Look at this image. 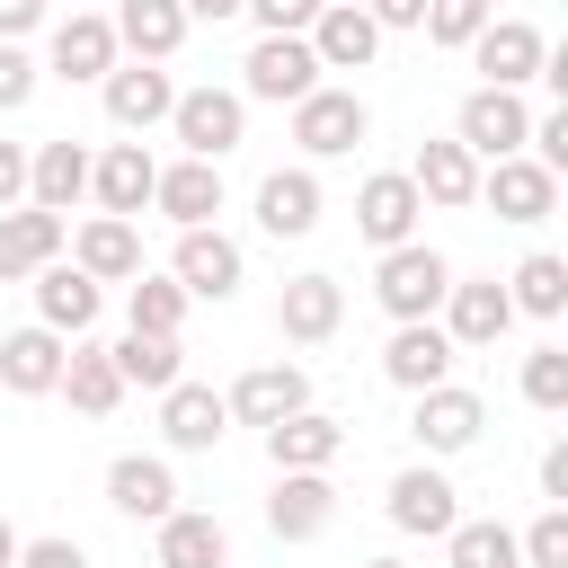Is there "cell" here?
Listing matches in <instances>:
<instances>
[{
  "instance_id": "1",
  "label": "cell",
  "mask_w": 568,
  "mask_h": 568,
  "mask_svg": "<svg viewBox=\"0 0 568 568\" xmlns=\"http://www.w3.org/2000/svg\"><path fill=\"white\" fill-rule=\"evenodd\" d=\"M444 293H453V257H444V248H426V240H408V248H390V257L373 266V302L390 311V328L435 320V311H444Z\"/></svg>"
},
{
  "instance_id": "2",
  "label": "cell",
  "mask_w": 568,
  "mask_h": 568,
  "mask_svg": "<svg viewBox=\"0 0 568 568\" xmlns=\"http://www.w3.org/2000/svg\"><path fill=\"white\" fill-rule=\"evenodd\" d=\"M169 133H178L186 160L222 169V151H240V133H248V106H240V89H213V80H204V89H178Z\"/></svg>"
},
{
  "instance_id": "3",
  "label": "cell",
  "mask_w": 568,
  "mask_h": 568,
  "mask_svg": "<svg viewBox=\"0 0 568 568\" xmlns=\"http://www.w3.org/2000/svg\"><path fill=\"white\" fill-rule=\"evenodd\" d=\"M453 142L470 151V160H524V142H532V106L524 98H506V89H470L462 98V115H453Z\"/></svg>"
},
{
  "instance_id": "4",
  "label": "cell",
  "mask_w": 568,
  "mask_h": 568,
  "mask_svg": "<svg viewBox=\"0 0 568 568\" xmlns=\"http://www.w3.org/2000/svg\"><path fill=\"white\" fill-rule=\"evenodd\" d=\"M470 62H479V89L524 98V80H541V62H550V36L532 18H488L479 44H470Z\"/></svg>"
},
{
  "instance_id": "5",
  "label": "cell",
  "mask_w": 568,
  "mask_h": 568,
  "mask_svg": "<svg viewBox=\"0 0 568 568\" xmlns=\"http://www.w3.org/2000/svg\"><path fill=\"white\" fill-rule=\"evenodd\" d=\"M311 89H320V62H311L302 36H257V44H248V62H240V106H248V98H266V106H302Z\"/></svg>"
},
{
  "instance_id": "6",
  "label": "cell",
  "mask_w": 568,
  "mask_h": 568,
  "mask_svg": "<svg viewBox=\"0 0 568 568\" xmlns=\"http://www.w3.org/2000/svg\"><path fill=\"white\" fill-rule=\"evenodd\" d=\"M382 515L408 532V541H444L453 524H462V488L435 470V462H408L399 479H390V497H382Z\"/></svg>"
},
{
  "instance_id": "7",
  "label": "cell",
  "mask_w": 568,
  "mask_h": 568,
  "mask_svg": "<svg viewBox=\"0 0 568 568\" xmlns=\"http://www.w3.org/2000/svg\"><path fill=\"white\" fill-rule=\"evenodd\" d=\"M364 133H373V106H364L355 89H328V80H320V89L293 106V142H302L311 160H346Z\"/></svg>"
},
{
  "instance_id": "8",
  "label": "cell",
  "mask_w": 568,
  "mask_h": 568,
  "mask_svg": "<svg viewBox=\"0 0 568 568\" xmlns=\"http://www.w3.org/2000/svg\"><path fill=\"white\" fill-rule=\"evenodd\" d=\"M240 275H248V257H240V240H231V231H178L169 284H178L186 302H231V293H240Z\"/></svg>"
},
{
  "instance_id": "9",
  "label": "cell",
  "mask_w": 568,
  "mask_h": 568,
  "mask_svg": "<svg viewBox=\"0 0 568 568\" xmlns=\"http://www.w3.org/2000/svg\"><path fill=\"white\" fill-rule=\"evenodd\" d=\"M222 408H231V426H284V417H302L311 408V373L302 364H248L231 390H222Z\"/></svg>"
},
{
  "instance_id": "10",
  "label": "cell",
  "mask_w": 568,
  "mask_h": 568,
  "mask_svg": "<svg viewBox=\"0 0 568 568\" xmlns=\"http://www.w3.org/2000/svg\"><path fill=\"white\" fill-rule=\"evenodd\" d=\"M417 213H426V204H417V186H408V169H373V178L355 186V231H364V240H373L382 257L417 240Z\"/></svg>"
},
{
  "instance_id": "11",
  "label": "cell",
  "mask_w": 568,
  "mask_h": 568,
  "mask_svg": "<svg viewBox=\"0 0 568 568\" xmlns=\"http://www.w3.org/2000/svg\"><path fill=\"white\" fill-rule=\"evenodd\" d=\"M444 337H453V355L462 346H497L506 328H515V302H506V284L497 275H453V293H444V320H435Z\"/></svg>"
},
{
  "instance_id": "12",
  "label": "cell",
  "mask_w": 568,
  "mask_h": 568,
  "mask_svg": "<svg viewBox=\"0 0 568 568\" xmlns=\"http://www.w3.org/2000/svg\"><path fill=\"white\" fill-rule=\"evenodd\" d=\"M106 506H115L124 524H169V515H178V470H169L160 453H115V462H106Z\"/></svg>"
},
{
  "instance_id": "13",
  "label": "cell",
  "mask_w": 568,
  "mask_h": 568,
  "mask_svg": "<svg viewBox=\"0 0 568 568\" xmlns=\"http://www.w3.org/2000/svg\"><path fill=\"white\" fill-rule=\"evenodd\" d=\"M98 98H106V124H115V133H151V124H169L178 80L151 71V62H115V71L98 80Z\"/></svg>"
},
{
  "instance_id": "14",
  "label": "cell",
  "mask_w": 568,
  "mask_h": 568,
  "mask_svg": "<svg viewBox=\"0 0 568 568\" xmlns=\"http://www.w3.org/2000/svg\"><path fill=\"white\" fill-rule=\"evenodd\" d=\"M151 186H160V160H151L142 142H106V151L89 160V195H98L106 222H133V213L151 204Z\"/></svg>"
},
{
  "instance_id": "15",
  "label": "cell",
  "mask_w": 568,
  "mask_h": 568,
  "mask_svg": "<svg viewBox=\"0 0 568 568\" xmlns=\"http://www.w3.org/2000/svg\"><path fill=\"white\" fill-rule=\"evenodd\" d=\"M275 328H284V346H328L346 328V284L337 275H293L275 293Z\"/></svg>"
},
{
  "instance_id": "16",
  "label": "cell",
  "mask_w": 568,
  "mask_h": 568,
  "mask_svg": "<svg viewBox=\"0 0 568 568\" xmlns=\"http://www.w3.org/2000/svg\"><path fill=\"white\" fill-rule=\"evenodd\" d=\"M479 426H488V399L479 390H462V382H444V390H426L417 399V417H408V435H417V453H470L479 444Z\"/></svg>"
},
{
  "instance_id": "17",
  "label": "cell",
  "mask_w": 568,
  "mask_h": 568,
  "mask_svg": "<svg viewBox=\"0 0 568 568\" xmlns=\"http://www.w3.org/2000/svg\"><path fill=\"white\" fill-rule=\"evenodd\" d=\"M98 302H106V293H98L71 257H53V266L36 275V328H53L62 346H80V337L98 328Z\"/></svg>"
},
{
  "instance_id": "18",
  "label": "cell",
  "mask_w": 568,
  "mask_h": 568,
  "mask_svg": "<svg viewBox=\"0 0 568 568\" xmlns=\"http://www.w3.org/2000/svg\"><path fill=\"white\" fill-rule=\"evenodd\" d=\"M382 382H399L408 399L444 390V382H453V337H444L435 320H417V328H390V346H382Z\"/></svg>"
},
{
  "instance_id": "19",
  "label": "cell",
  "mask_w": 568,
  "mask_h": 568,
  "mask_svg": "<svg viewBox=\"0 0 568 568\" xmlns=\"http://www.w3.org/2000/svg\"><path fill=\"white\" fill-rule=\"evenodd\" d=\"M328 524H337V488H328V470H284L275 497H266V532H275V541H320Z\"/></svg>"
},
{
  "instance_id": "20",
  "label": "cell",
  "mask_w": 568,
  "mask_h": 568,
  "mask_svg": "<svg viewBox=\"0 0 568 568\" xmlns=\"http://www.w3.org/2000/svg\"><path fill=\"white\" fill-rule=\"evenodd\" d=\"M62 248H71V222H53V213H36V204L0 213V284H36Z\"/></svg>"
},
{
  "instance_id": "21",
  "label": "cell",
  "mask_w": 568,
  "mask_h": 568,
  "mask_svg": "<svg viewBox=\"0 0 568 568\" xmlns=\"http://www.w3.org/2000/svg\"><path fill=\"white\" fill-rule=\"evenodd\" d=\"M80 195H89V151H80L71 133H53V142H36V151H27V204L62 222V213H71Z\"/></svg>"
},
{
  "instance_id": "22",
  "label": "cell",
  "mask_w": 568,
  "mask_h": 568,
  "mask_svg": "<svg viewBox=\"0 0 568 568\" xmlns=\"http://www.w3.org/2000/svg\"><path fill=\"white\" fill-rule=\"evenodd\" d=\"M71 266L106 293V284H133L142 275V231L133 222H106V213H89L80 231H71Z\"/></svg>"
},
{
  "instance_id": "23",
  "label": "cell",
  "mask_w": 568,
  "mask_h": 568,
  "mask_svg": "<svg viewBox=\"0 0 568 568\" xmlns=\"http://www.w3.org/2000/svg\"><path fill=\"white\" fill-rule=\"evenodd\" d=\"M53 80H106L124 53H115V27L98 18V9H71V18H53Z\"/></svg>"
},
{
  "instance_id": "24",
  "label": "cell",
  "mask_w": 568,
  "mask_h": 568,
  "mask_svg": "<svg viewBox=\"0 0 568 568\" xmlns=\"http://www.w3.org/2000/svg\"><path fill=\"white\" fill-rule=\"evenodd\" d=\"M479 204H488L497 222H550L559 178H550V169H532V160H497V169H479Z\"/></svg>"
},
{
  "instance_id": "25",
  "label": "cell",
  "mask_w": 568,
  "mask_h": 568,
  "mask_svg": "<svg viewBox=\"0 0 568 568\" xmlns=\"http://www.w3.org/2000/svg\"><path fill=\"white\" fill-rule=\"evenodd\" d=\"M160 435H169V453H213V444L231 435V408H222V390H204V382H178V390H160Z\"/></svg>"
},
{
  "instance_id": "26",
  "label": "cell",
  "mask_w": 568,
  "mask_h": 568,
  "mask_svg": "<svg viewBox=\"0 0 568 568\" xmlns=\"http://www.w3.org/2000/svg\"><path fill=\"white\" fill-rule=\"evenodd\" d=\"M106 27H115V53H133V62H151V71L186 44V9H178V0H124Z\"/></svg>"
},
{
  "instance_id": "27",
  "label": "cell",
  "mask_w": 568,
  "mask_h": 568,
  "mask_svg": "<svg viewBox=\"0 0 568 568\" xmlns=\"http://www.w3.org/2000/svg\"><path fill=\"white\" fill-rule=\"evenodd\" d=\"M302 44H311V62H320V71H364V62L382 53V36H373V18H364L355 0H328V9L311 18V36H302Z\"/></svg>"
},
{
  "instance_id": "28",
  "label": "cell",
  "mask_w": 568,
  "mask_h": 568,
  "mask_svg": "<svg viewBox=\"0 0 568 568\" xmlns=\"http://www.w3.org/2000/svg\"><path fill=\"white\" fill-rule=\"evenodd\" d=\"M151 204H160L178 231H213V213H222V169H204V160H160Z\"/></svg>"
},
{
  "instance_id": "29",
  "label": "cell",
  "mask_w": 568,
  "mask_h": 568,
  "mask_svg": "<svg viewBox=\"0 0 568 568\" xmlns=\"http://www.w3.org/2000/svg\"><path fill=\"white\" fill-rule=\"evenodd\" d=\"M257 231H266V240H311V231H320V178H311V169L257 178Z\"/></svg>"
},
{
  "instance_id": "30",
  "label": "cell",
  "mask_w": 568,
  "mask_h": 568,
  "mask_svg": "<svg viewBox=\"0 0 568 568\" xmlns=\"http://www.w3.org/2000/svg\"><path fill=\"white\" fill-rule=\"evenodd\" d=\"M62 337L53 328H9L0 337V390H18V399H44V390H62Z\"/></svg>"
},
{
  "instance_id": "31",
  "label": "cell",
  "mask_w": 568,
  "mask_h": 568,
  "mask_svg": "<svg viewBox=\"0 0 568 568\" xmlns=\"http://www.w3.org/2000/svg\"><path fill=\"white\" fill-rule=\"evenodd\" d=\"M151 550H160V568H231V532L204 506H178L169 524H151Z\"/></svg>"
},
{
  "instance_id": "32",
  "label": "cell",
  "mask_w": 568,
  "mask_h": 568,
  "mask_svg": "<svg viewBox=\"0 0 568 568\" xmlns=\"http://www.w3.org/2000/svg\"><path fill=\"white\" fill-rule=\"evenodd\" d=\"M408 186H417V204H479V160H470L453 133H444V142H417Z\"/></svg>"
},
{
  "instance_id": "33",
  "label": "cell",
  "mask_w": 568,
  "mask_h": 568,
  "mask_svg": "<svg viewBox=\"0 0 568 568\" xmlns=\"http://www.w3.org/2000/svg\"><path fill=\"white\" fill-rule=\"evenodd\" d=\"M337 453H346V426H337V417H320V408H302V417L266 426V462H275V479H284V470H328Z\"/></svg>"
},
{
  "instance_id": "34",
  "label": "cell",
  "mask_w": 568,
  "mask_h": 568,
  "mask_svg": "<svg viewBox=\"0 0 568 568\" xmlns=\"http://www.w3.org/2000/svg\"><path fill=\"white\" fill-rule=\"evenodd\" d=\"M106 364H115V382H124V390H178V382H186L178 337H133V328H124V337L106 346Z\"/></svg>"
},
{
  "instance_id": "35",
  "label": "cell",
  "mask_w": 568,
  "mask_h": 568,
  "mask_svg": "<svg viewBox=\"0 0 568 568\" xmlns=\"http://www.w3.org/2000/svg\"><path fill=\"white\" fill-rule=\"evenodd\" d=\"M62 399L80 408V417H115V399H124V382H115V364H106V346H71L62 355Z\"/></svg>"
},
{
  "instance_id": "36",
  "label": "cell",
  "mask_w": 568,
  "mask_h": 568,
  "mask_svg": "<svg viewBox=\"0 0 568 568\" xmlns=\"http://www.w3.org/2000/svg\"><path fill=\"white\" fill-rule=\"evenodd\" d=\"M506 302L532 311V320H559V311H568V257H559V248H532V257L506 275Z\"/></svg>"
},
{
  "instance_id": "37",
  "label": "cell",
  "mask_w": 568,
  "mask_h": 568,
  "mask_svg": "<svg viewBox=\"0 0 568 568\" xmlns=\"http://www.w3.org/2000/svg\"><path fill=\"white\" fill-rule=\"evenodd\" d=\"M444 568H524V559H515V532L497 515H462L444 532Z\"/></svg>"
},
{
  "instance_id": "38",
  "label": "cell",
  "mask_w": 568,
  "mask_h": 568,
  "mask_svg": "<svg viewBox=\"0 0 568 568\" xmlns=\"http://www.w3.org/2000/svg\"><path fill=\"white\" fill-rule=\"evenodd\" d=\"M124 320H133V337H178L186 328V293L169 275H133L124 284Z\"/></svg>"
},
{
  "instance_id": "39",
  "label": "cell",
  "mask_w": 568,
  "mask_h": 568,
  "mask_svg": "<svg viewBox=\"0 0 568 568\" xmlns=\"http://www.w3.org/2000/svg\"><path fill=\"white\" fill-rule=\"evenodd\" d=\"M524 399H532L541 417L568 408V346H532V355H524Z\"/></svg>"
},
{
  "instance_id": "40",
  "label": "cell",
  "mask_w": 568,
  "mask_h": 568,
  "mask_svg": "<svg viewBox=\"0 0 568 568\" xmlns=\"http://www.w3.org/2000/svg\"><path fill=\"white\" fill-rule=\"evenodd\" d=\"M515 559H524V568H568V506H541V515L515 532Z\"/></svg>"
},
{
  "instance_id": "41",
  "label": "cell",
  "mask_w": 568,
  "mask_h": 568,
  "mask_svg": "<svg viewBox=\"0 0 568 568\" xmlns=\"http://www.w3.org/2000/svg\"><path fill=\"white\" fill-rule=\"evenodd\" d=\"M479 27H488V0H435L426 9V36L435 44H479Z\"/></svg>"
},
{
  "instance_id": "42",
  "label": "cell",
  "mask_w": 568,
  "mask_h": 568,
  "mask_svg": "<svg viewBox=\"0 0 568 568\" xmlns=\"http://www.w3.org/2000/svg\"><path fill=\"white\" fill-rule=\"evenodd\" d=\"M248 18H257V36H311L320 0H248Z\"/></svg>"
},
{
  "instance_id": "43",
  "label": "cell",
  "mask_w": 568,
  "mask_h": 568,
  "mask_svg": "<svg viewBox=\"0 0 568 568\" xmlns=\"http://www.w3.org/2000/svg\"><path fill=\"white\" fill-rule=\"evenodd\" d=\"M18 568H89V550L71 532H36V541H18Z\"/></svg>"
},
{
  "instance_id": "44",
  "label": "cell",
  "mask_w": 568,
  "mask_h": 568,
  "mask_svg": "<svg viewBox=\"0 0 568 568\" xmlns=\"http://www.w3.org/2000/svg\"><path fill=\"white\" fill-rule=\"evenodd\" d=\"M27 98H36V62H27L18 44H0V115H18Z\"/></svg>"
},
{
  "instance_id": "45",
  "label": "cell",
  "mask_w": 568,
  "mask_h": 568,
  "mask_svg": "<svg viewBox=\"0 0 568 568\" xmlns=\"http://www.w3.org/2000/svg\"><path fill=\"white\" fill-rule=\"evenodd\" d=\"M27 204V142H0V213Z\"/></svg>"
},
{
  "instance_id": "46",
  "label": "cell",
  "mask_w": 568,
  "mask_h": 568,
  "mask_svg": "<svg viewBox=\"0 0 568 568\" xmlns=\"http://www.w3.org/2000/svg\"><path fill=\"white\" fill-rule=\"evenodd\" d=\"M36 27H44V0H0V44H18Z\"/></svg>"
},
{
  "instance_id": "47",
  "label": "cell",
  "mask_w": 568,
  "mask_h": 568,
  "mask_svg": "<svg viewBox=\"0 0 568 568\" xmlns=\"http://www.w3.org/2000/svg\"><path fill=\"white\" fill-rule=\"evenodd\" d=\"M541 497H550V506H568V444H550V453H541Z\"/></svg>"
},
{
  "instance_id": "48",
  "label": "cell",
  "mask_w": 568,
  "mask_h": 568,
  "mask_svg": "<svg viewBox=\"0 0 568 568\" xmlns=\"http://www.w3.org/2000/svg\"><path fill=\"white\" fill-rule=\"evenodd\" d=\"M0 568H18V524L0 515Z\"/></svg>"
},
{
  "instance_id": "49",
  "label": "cell",
  "mask_w": 568,
  "mask_h": 568,
  "mask_svg": "<svg viewBox=\"0 0 568 568\" xmlns=\"http://www.w3.org/2000/svg\"><path fill=\"white\" fill-rule=\"evenodd\" d=\"M364 568H408V559H364Z\"/></svg>"
}]
</instances>
